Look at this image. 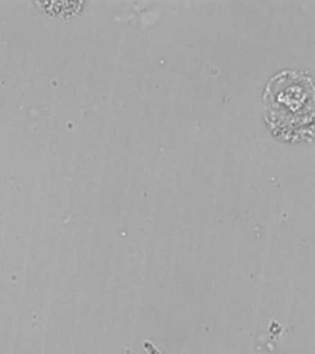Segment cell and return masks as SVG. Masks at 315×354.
<instances>
[{
  "label": "cell",
  "mask_w": 315,
  "mask_h": 354,
  "mask_svg": "<svg viewBox=\"0 0 315 354\" xmlns=\"http://www.w3.org/2000/svg\"><path fill=\"white\" fill-rule=\"evenodd\" d=\"M264 102L265 120L271 130L286 140L300 138L314 118L312 80L297 72H281L268 83Z\"/></svg>",
  "instance_id": "obj_1"
}]
</instances>
